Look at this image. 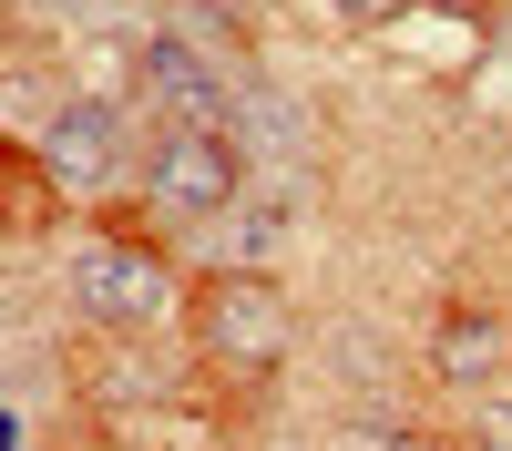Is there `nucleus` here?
Wrapping results in <instances>:
<instances>
[{
  "mask_svg": "<svg viewBox=\"0 0 512 451\" xmlns=\"http://www.w3.org/2000/svg\"><path fill=\"white\" fill-rule=\"evenodd\" d=\"M287 216H297V195H287V185H267V195H236V257L256 267V257H267V246L287 236Z\"/></svg>",
  "mask_w": 512,
  "mask_h": 451,
  "instance_id": "8",
  "label": "nucleus"
},
{
  "mask_svg": "<svg viewBox=\"0 0 512 451\" xmlns=\"http://www.w3.org/2000/svg\"><path fill=\"white\" fill-rule=\"evenodd\" d=\"M123 103H103V93H72V103H52V123H41V154H52V175L62 185H103L113 175V144H123Z\"/></svg>",
  "mask_w": 512,
  "mask_h": 451,
  "instance_id": "5",
  "label": "nucleus"
},
{
  "mask_svg": "<svg viewBox=\"0 0 512 451\" xmlns=\"http://www.w3.org/2000/svg\"><path fill=\"white\" fill-rule=\"evenodd\" d=\"M144 103H164L175 123H236L246 103V82L205 52V41H144V82H134Z\"/></svg>",
  "mask_w": 512,
  "mask_h": 451,
  "instance_id": "3",
  "label": "nucleus"
},
{
  "mask_svg": "<svg viewBox=\"0 0 512 451\" xmlns=\"http://www.w3.org/2000/svg\"><path fill=\"white\" fill-rule=\"evenodd\" d=\"M72 308H82V318H103V328H154L164 308H175V277H164L144 246L93 236V246L72 257Z\"/></svg>",
  "mask_w": 512,
  "mask_h": 451,
  "instance_id": "2",
  "label": "nucleus"
},
{
  "mask_svg": "<svg viewBox=\"0 0 512 451\" xmlns=\"http://www.w3.org/2000/svg\"><path fill=\"white\" fill-rule=\"evenodd\" d=\"M246 144L226 134V123H164L154 154H144V205L164 226H216L236 216V185H246Z\"/></svg>",
  "mask_w": 512,
  "mask_h": 451,
  "instance_id": "1",
  "label": "nucleus"
},
{
  "mask_svg": "<svg viewBox=\"0 0 512 451\" xmlns=\"http://www.w3.org/2000/svg\"><path fill=\"white\" fill-rule=\"evenodd\" d=\"M390 451H441V441H390Z\"/></svg>",
  "mask_w": 512,
  "mask_h": 451,
  "instance_id": "11",
  "label": "nucleus"
},
{
  "mask_svg": "<svg viewBox=\"0 0 512 451\" xmlns=\"http://www.w3.org/2000/svg\"><path fill=\"white\" fill-rule=\"evenodd\" d=\"M338 11H359V21H369V11H390V0H338Z\"/></svg>",
  "mask_w": 512,
  "mask_h": 451,
  "instance_id": "10",
  "label": "nucleus"
},
{
  "mask_svg": "<svg viewBox=\"0 0 512 451\" xmlns=\"http://www.w3.org/2000/svg\"><path fill=\"white\" fill-rule=\"evenodd\" d=\"M205 349L236 359V369H267L287 349V308H277V287L256 277V267H236V277L205 287Z\"/></svg>",
  "mask_w": 512,
  "mask_h": 451,
  "instance_id": "4",
  "label": "nucleus"
},
{
  "mask_svg": "<svg viewBox=\"0 0 512 451\" xmlns=\"http://www.w3.org/2000/svg\"><path fill=\"white\" fill-rule=\"evenodd\" d=\"M226 134H236V144H256V154H297V134H308V113H297L287 93H246Z\"/></svg>",
  "mask_w": 512,
  "mask_h": 451,
  "instance_id": "7",
  "label": "nucleus"
},
{
  "mask_svg": "<svg viewBox=\"0 0 512 451\" xmlns=\"http://www.w3.org/2000/svg\"><path fill=\"white\" fill-rule=\"evenodd\" d=\"M472 431H482V451H512V390H482L472 400Z\"/></svg>",
  "mask_w": 512,
  "mask_h": 451,
  "instance_id": "9",
  "label": "nucleus"
},
{
  "mask_svg": "<svg viewBox=\"0 0 512 451\" xmlns=\"http://www.w3.org/2000/svg\"><path fill=\"white\" fill-rule=\"evenodd\" d=\"M431 359H441V380L451 390H502V359H512V339H502V318H482V308H461V318H441V339H431Z\"/></svg>",
  "mask_w": 512,
  "mask_h": 451,
  "instance_id": "6",
  "label": "nucleus"
}]
</instances>
